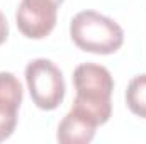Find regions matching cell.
Wrapping results in <instances>:
<instances>
[{
  "label": "cell",
  "instance_id": "cell-2",
  "mask_svg": "<svg viewBox=\"0 0 146 144\" xmlns=\"http://www.w3.org/2000/svg\"><path fill=\"white\" fill-rule=\"evenodd\" d=\"M70 36L82 51L95 54H112L124 42L122 27L95 10H82L73 17Z\"/></svg>",
  "mask_w": 146,
  "mask_h": 144
},
{
  "label": "cell",
  "instance_id": "cell-3",
  "mask_svg": "<svg viewBox=\"0 0 146 144\" xmlns=\"http://www.w3.org/2000/svg\"><path fill=\"white\" fill-rule=\"evenodd\" d=\"M26 81L33 102L42 110H54L65 98V78L61 70L46 58H36L26 66Z\"/></svg>",
  "mask_w": 146,
  "mask_h": 144
},
{
  "label": "cell",
  "instance_id": "cell-6",
  "mask_svg": "<svg viewBox=\"0 0 146 144\" xmlns=\"http://www.w3.org/2000/svg\"><path fill=\"white\" fill-rule=\"evenodd\" d=\"M22 104V85L10 71H0V112L17 114Z\"/></svg>",
  "mask_w": 146,
  "mask_h": 144
},
{
  "label": "cell",
  "instance_id": "cell-9",
  "mask_svg": "<svg viewBox=\"0 0 146 144\" xmlns=\"http://www.w3.org/2000/svg\"><path fill=\"white\" fill-rule=\"evenodd\" d=\"M7 36H9V22H7L5 15L0 12V44L7 39Z\"/></svg>",
  "mask_w": 146,
  "mask_h": 144
},
{
  "label": "cell",
  "instance_id": "cell-1",
  "mask_svg": "<svg viewBox=\"0 0 146 144\" xmlns=\"http://www.w3.org/2000/svg\"><path fill=\"white\" fill-rule=\"evenodd\" d=\"M76 97L72 110L83 115L94 126L106 124L112 115L114 78L110 71L97 63H82L73 71Z\"/></svg>",
  "mask_w": 146,
  "mask_h": 144
},
{
  "label": "cell",
  "instance_id": "cell-7",
  "mask_svg": "<svg viewBox=\"0 0 146 144\" xmlns=\"http://www.w3.org/2000/svg\"><path fill=\"white\" fill-rule=\"evenodd\" d=\"M126 104L134 115L146 119V73L136 75L129 81L126 90Z\"/></svg>",
  "mask_w": 146,
  "mask_h": 144
},
{
  "label": "cell",
  "instance_id": "cell-10",
  "mask_svg": "<svg viewBox=\"0 0 146 144\" xmlns=\"http://www.w3.org/2000/svg\"><path fill=\"white\" fill-rule=\"evenodd\" d=\"M51 2L56 3V5H61V3H63V0H51Z\"/></svg>",
  "mask_w": 146,
  "mask_h": 144
},
{
  "label": "cell",
  "instance_id": "cell-4",
  "mask_svg": "<svg viewBox=\"0 0 146 144\" xmlns=\"http://www.w3.org/2000/svg\"><path fill=\"white\" fill-rule=\"evenodd\" d=\"M58 7L51 0H21L15 22L19 31L29 39H42L49 36L56 26Z\"/></svg>",
  "mask_w": 146,
  "mask_h": 144
},
{
  "label": "cell",
  "instance_id": "cell-5",
  "mask_svg": "<svg viewBox=\"0 0 146 144\" xmlns=\"http://www.w3.org/2000/svg\"><path fill=\"white\" fill-rule=\"evenodd\" d=\"M95 129L97 126H94L83 115L70 108V112L63 117V120L58 126L56 137L63 144H87L94 139Z\"/></svg>",
  "mask_w": 146,
  "mask_h": 144
},
{
  "label": "cell",
  "instance_id": "cell-8",
  "mask_svg": "<svg viewBox=\"0 0 146 144\" xmlns=\"http://www.w3.org/2000/svg\"><path fill=\"white\" fill-rule=\"evenodd\" d=\"M17 126V114H5L0 112V143L12 136Z\"/></svg>",
  "mask_w": 146,
  "mask_h": 144
}]
</instances>
